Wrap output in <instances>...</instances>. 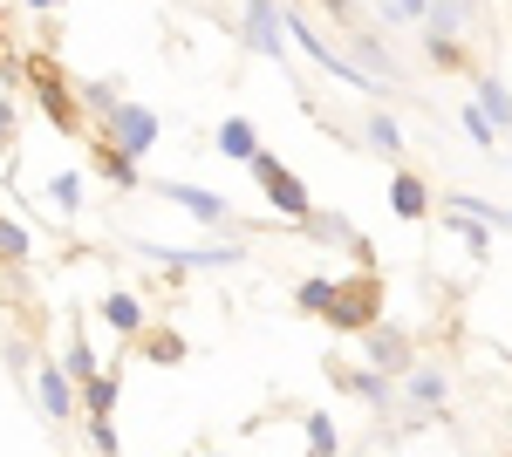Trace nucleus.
Returning <instances> with one entry per match:
<instances>
[{"label": "nucleus", "instance_id": "1", "mask_svg": "<svg viewBox=\"0 0 512 457\" xmlns=\"http://www.w3.org/2000/svg\"><path fill=\"white\" fill-rule=\"evenodd\" d=\"M376 314H383V280L362 273V280H335V301H328L321 321H335V328H349V335H369Z\"/></svg>", "mask_w": 512, "mask_h": 457}, {"label": "nucleus", "instance_id": "2", "mask_svg": "<svg viewBox=\"0 0 512 457\" xmlns=\"http://www.w3.org/2000/svg\"><path fill=\"white\" fill-rule=\"evenodd\" d=\"M253 178H260V191H267V198L280 205V219H294V226H308V219H315V205H308V185H301V178H294L280 157L260 151V157H253Z\"/></svg>", "mask_w": 512, "mask_h": 457}, {"label": "nucleus", "instance_id": "3", "mask_svg": "<svg viewBox=\"0 0 512 457\" xmlns=\"http://www.w3.org/2000/svg\"><path fill=\"white\" fill-rule=\"evenodd\" d=\"M110 144L130 157H144L158 144V116L144 110V103H110Z\"/></svg>", "mask_w": 512, "mask_h": 457}, {"label": "nucleus", "instance_id": "4", "mask_svg": "<svg viewBox=\"0 0 512 457\" xmlns=\"http://www.w3.org/2000/svg\"><path fill=\"white\" fill-rule=\"evenodd\" d=\"M35 389H41V410H48L55 423H62V417H76V376H62V369H41Z\"/></svg>", "mask_w": 512, "mask_h": 457}, {"label": "nucleus", "instance_id": "5", "mask_svg": "<svg viewBox=\"0 0 512 457\" xmlns=\"http://www.w3.org/2000/svg\"><path fill=\"white\" fill-rule=\"evenodd\" d=\"M390 205H396V219H410V226H417V219L431 212V191H424V178L396 171V178H390Z\"/></svg>", "mask_w": 512, "mask_h": 457}, {"label": "nucleus", "instance_id": "6", "mask_svg": "<svg viewBox=\"0 0 512 457\" xmlns=\"http://www.w3.org/2000/svg\"><path fill=\"white\" fill-rule=\"evenodd\" d=\"M246 35H253V48H260V55H280V48H287V41H280L274 0H253V7H246Z\"/></svg>", "mask_w": 512, "mask_h": 457}, {"label": "nucleus", "instance_id": "7", "mask_svg": "<svg viewBox=\"0 0 512 457\" xmlns=\"http://www.w3.org/2000/svg\"><path fill=\"white\" fill-rule=\"evenodd\" d=\"M96 314H103V328H117V335H144V307H137V294H103V307H96Z\"/></svg>", "mask_w": 512, "mask_h": 457}, {"label": "nucleus", "instance_id": "8", "mask_svg": "<svg viewBox=\"0 0 512 457\" xmlns=\"http://www.w3.org/2000/svg\"><path fill=\"white\" fill-rule=\"evenodd\" d=\"M151 260H158L164 273H171V267H233L239 246H212V253H178V246H151Z\"/></svg>", "mask_w": 512, "mask_h": 457}, {"label": "nucleus", "instance_id": "9", "mask_svg": "<svg viewBox=\"0 0 512 457\" xmlns=\"http://www.w3.org/2000/svg\"><path fill=\"white\" fill-rule=\"evenodd\" d=\"M164 198H171V205H185L192 219H205V226H219V219H226V198H212V191H198V185H171Z\"/></svg>", "mask_w": 512, "mask_h": 457}, {"label": "nucleus", "instance_id": "10", "mask_svg": "<svg viewBox=\"0 0 512 457\" xmlns=\"http://www.w3.org/2000/svg\"><path fill=\"white\" fill-rule=\"evenodd\" d=\"M35 82H41V110H48V116H55V123H76V96H69V89H62V82H55V76H48V62H35Z\"/></svg>", "mask_w": 512, "mask_h": 457}, {"label": "nucleus", "instance_id": "11", "mask_svg": "<svg viewBox=\"0 0 512 457\" xmlns=\"http://www.w3.org/2000/svg\"><path fill=\"white\" fill-rule=\"evenodd\" d=\"M82 410H89V417H110V410H117V376H110V369L82 376Z\"/></svg>", "mask_w": 512, "mask_h": 457}, {"label": "nucleus", "instance_id": "12", "mask_svg": "<svg viewBox=\"0 0 512 457\" xmlns=\"http://www.w3.org/2000/svg\"><path fill=\"white\" fill-rule=\"evenodd\" d=\"M219 151L226 157H239V164H253V157H260V137H253V123H219Z\"/></svg>", "mask_w": 512, "mask_h": 457}, {"label": "nucleus", "instance_id": "13", "mask_svg": "<svg viewBox=\"0 0 512 457\" xmlns=\"http://www.w3.org/2000/svg\"><path fill=\"white\" fill-rule=\"evenodd\" d=\"M369 355H376L383 369H410V342L390 335V328H369Z\"/></svg>", "mask_w": 512, "mask_h": 457}, {"label": "nucleus", "instance_id": "14", "mask_svg": "<svg viewBox=\"0 0 512 457\" xmlns=\"http://www.w3.org/2000/svg\"><path fill=\"white\" fill-rule=\"evenodd\" d=\"M96 171H103L110 185H137V157L117 151V144H103V151H96Z\"/></svg>", "mask_w": 512, "mask_h": 457}, {"label": "nucleus", "instance_id": "15", "mask_svg": "<svg viewBox=\"0 0 512 457\" xmlns=\"http://www.w3.org/2000/svg\"><path fill=\"white\" fill-rule=\"evenodd\" d=\"M328 376L342 382V389H355V396H369V403H390V382L383 376H362V369H342V362H335Z\"/></svg>", "mask_w": 512, "mask_h": 457}, {"label": "nucleus", "instance_id": "16", "mask_svg": "<svg viewBox=\"0 0 512 457\" xmlns=\"http://www.w3.org/2000/svg\"><path fill=\"white\" fill-rule=\"evenodd\" d=\"M410 403L437 410V403H444V376H437V369H410Z\"/></svg>", "mask_w": 512, "mask_h": 457}, {"label": "nucleus", "instance_id": "17", "mask_svg": "<svg viewBox=\"0 0 512 457\" xmlns=\"http://www.w3.org/2000/svg\"><path fill=\"white\" fill-rule=\"evenodd\" d=\"M369 144H376L383 157H396V151H403V130H396L390 116H369Z\"/></svg>", "mask_w": 512, "mask_h": 457}, {"label": "nucleus", "instance_id": "18", "mask_svg": "<svg viewBox=\"0 0 512 457\" xmlns=\"http://www.w3.org/2000/svg\"><path fill=\"white\" fill-rule=\"evenodd\" d=\"M478 110L492 116V123H512V96L499 89V82H485V89H478Z\"/></svg>", "mask_w": 512, "mask_h": 457}, {"label": "nucleus", "instance_id": "19", "mask_svg": "<svg viewBox=\"0 0 512 457\" xmlns=\"http://www.w3.org/2000/svg\"><path fill=\"white\" fill-rule=\"evenodd\" d=\"M294 301L308 307V314H328V301H335V280H301V294Z\"/></svg>", "mask_w": 512, "mask_h": 457}, {"label": "nucleus", "instance_id": "20", "mask_svg": "<svg viewBox=\"0 0 512 457\" xmlns=\"http://www.w3.org/2000/svg\"><path fill=\"white\" fill-rule=\"evenodd\" d=\"M0 260L14 267V260H28V232L14 226V219H0Z\"/></svg>", "mask_w": 512, "mask_h": 457}, {"label": "nucleus", "instance_id": "21", "mask_svg": "<svg viewBox=\"0 0 512 457\" xmlns=\"http://www.w3.org/2000/svg\"><path fill=\"white\" fill-rule=\"evenodd\" d=\"M308 457H335V423L308 417Z\"/></svg>", "mask_w": 512, "mask_h": 457}, {"label": "nucleus", "instance_id": "22", "mask_svg": "<svg viewBox=\"0 0 512 457\" xmlns=\"http://www.w3.org/2000/svg\"><path fill=\"white\" fill-rule=\"evenodd\" d=\"M76 198H82V185H76V178H48V205H55L62 219L76 212Z\"/></svg>", "mask_w": 512, "mask_h": 457}, {"label": "nucleus", "instance_id": "23", "mask_svg": "<svg viewBox=\"0 0 512 457\" xmlns=\"http://www.w3.org/2000/svg\"><path fill=\"white\" fill-rule=\"evenodd\" d=\"M89 444H96V457H123V451H117V430H110V417H89Z\"/></svg>", "mask_w": 512, "mask_h": 457}, {"label": "nucleus", "instance_id": "24", "mask_svg": "<svg viewBox=\"0 0 512 457\" xmlns=\"http://www.w3.org/2000/svg\"><path fill=\"white\" fill-rule=\"evenodd\" d=\"M144 355H151V362H178L185 342H178V335H144Z\"/></svg>", "mask_w": 512, "mask_h": 457}, {"label": "nucleus", "instance_id": "25", "mask_svg": "<svg viewBox=\"0 0 512 457\" xmlns=\"http://www.w3.org/2000/svg\"><path fill=\"white\" fill-rule=\"evenodd\" d=\"M7 144H14V110L0 103V151H7Z\"/></svg>", "mask_w": 512, "mask_h": 457}, {"label": "nucleus", "instance_id": "26", "mask_svg": "<svg viewBox=\"0 0 512 457\" xmlns=\"http://www.w3.org/2000/svg\"><path fill=\"white\" fill-rule=\"evenodd\" d=\"M28 7H55V0H28Z\"/></svg>", "mask_w": 512, "mask_h": 457}]
</instances>
